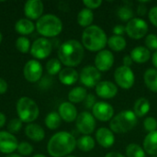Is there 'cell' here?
<instances>
[{
  "label": "cell",
  "mask_w": 157,
  "mask_h": 157,
  "mask_svg": "<svg viewBox=\"0 0 157 157\" xmlns=\"http://www.w3.org/2000/svg\"><path fill=\"white\" fill-rule=\"evenodd\" d=\"M76 147V140L73 134L67 132H59L52 136L47 144V150L51 156H68Z\"/></svg>",
  "instance_id": "obj_1"
},
{
  "label": "cell",
  "mask_w": 157,
  "mask_h": 157,
  "mask_svg": "<svg viewBox=\"0 0 157 157\" xmlns=\"http://www.w3.org/2000/svg\"><path fill=\"white\" fill-rule=\"evenodd\" d=\"M85 56L84 46L76 40H68L61 44L58 50L60 62L67 67L74 68L81 63Z\"/></svg>",
  "instance_id": "obj_2"
},
{
  "label": "cell",
  "mask_w": 157,
  "mask_h": 157,
  "mask_svg": "<svg viewBox=\"0 0 157 157\" xmlns=\"http://www.w3.org/2000/svg\"><path fill=\"white\" fill-rule=\"evenodd\" d=\"M108 44L106 32L97 25L86 28L82 33V45L90 52H100Z\"/></svg>",
  "instance_id": "obj_3"
},
{
  "label": "cell",
  "mask_w": 157,
  "mask_h": 157,
  "mask_svg": "<svg viewBox=\"0 0 157 157\" xmlns=\"http://www.w3.org/2000/svg\"><path fill=\"white\" fill-rule=\"evenodd\" d=\"M36 29L43 37H56L63 30V22L57 16L46 14L38 19Z\"/></svg>",
  "instance_id": "obj_4"
},
{
  "label": "cell",
  "mask_w": 157,
  "mask_h": 157,
  "mask_svg": "<svg viewBox=\"0 0 157 157\" xmlns=\"http://www.w3.org/2000/svg\"><path fill=\"white\" fill-rule=\"evenodd\" d=\"M137 121V117L132 110H123L112 118L109 129L113 133H126L136 126Z\"/></svg>",
  "instance_id": "obj_5"
},
{
  "label": "cell",
  "mask_w": 157,
  "mask_h": 157,
  "mask_svg": "<svg viewBox=\"0 0 157 157\" xmlns=\"http://www.w3.org/2000/svg\"><path fill=\"white\" fill-rule=\"evenodd\" d=\"M17 112L18 119L22 122L32 123L38 119L40 109L37 103L33 99L28 97H23L17 100Z\"/></svg>",
  "instance_id": "obj_6"
},
{
  "label": "cell",
  "mask_w": 157,
  "mask_h": 157,
  "mask_svg": "<svg viewBox=\"0 0 157 157\" xmlns=\"http://www.w3.org/2000/svg\"><path fill=\"white\" fill-rule=\"evenodd\" d=\"M127 35L132 40H141L148 32L147 22L141 17H133L125 26Z\"/></svg>",
  "instance_id": "obj_7"
},
{
  "label": "cell",
  "mask_w": 157,
  "mask_h": 157,
  "mask_svg": "<svg viewBox=\"0 0 157 157\" xmlns=\"http://www.w3.org/2000/svg\"><path fill=\"white\" fill-rule=\"evenodd\" d=\"M114 79L117 85L125 90L132 88L135 82V76L133 71L126 66H119L114 72Z\"/></svg>",
  "instance_id": "obj_8"
},
{
  "label": "cell",
  "mask_w": 157,
  "mask_h": 157,
  "mask_svg": "<svg viewBox=\"0 0 157 157\" xmlns=\"http://www.w3.org/2000/svg\"><path fill=\"white\" fill-rule=\"evenodd\" d=\"M52 51V42L44 38H39L31 44L30 47V53L35 59L42 60L47 58Z\"/></svg>",
  "instance_id": "obj_9"
},
{
  "label": "cell",
  "mask_w": 157,
  "mask_h": 157,
  "mask_svg": "<svg viewBox=\"0 0 157 157\" xmlns=\"http://www.w3.org/2000/svg\"><path fill=\"white\" fill-rule=\"evenodd\" d=\"M79 79L82 85L86 87L92 88L96 87L97 85L100 82L101 74L95 66L87 65L81 70Z\"/></svg>",
  "instance_id": "obj_10"
},
{
  "label": "cell",
  "mask_w": 157,
  "mask_h": 157,
  "mask_svg": "<svg viewBox=\"0 0 157 157\" xmlns=\"http://www.w3.org/2000/svg\"><path fill=\"white\" fill-rule=\"evenodd\" d=\"M76 128L84 135H90L96 129V119L88 111L81 112L76 118Z\"/></svg>",
  "instance_id": "obj_11"
},
{
  "label": "cell",
  "mask_w": 157,
  "mask_h": 157,
  "mask_svg": "<svg viewBox=\"0 0 157 157\" xmlns=\"http://www.w3.org/2000/svg\"><path fill=\"white\" fill-rule=\"evenodd\" d=\"M92 115L99 121H109L114 117V108L109 103L98 101L92 109Z\"/></svg>",
  "instance_id": "obj_12"
},
{
  "label": "cell",
  "mask_w": 157,
  "mask_h": 157,
  "mask_svg": "<svg viewBox=\"0 0 157 157\" xmlns=\"http://www.w3.org/2000/svg\"><path fill=\"white\" fill-rule=\"evenodd\" d=\"M24 76L30 83L38 82L42 76V66L37 60H29L24 66Z\"/></svg>",
  "instance_id": "obj_13"
},
{
  "label": "cell",
  "mask_w": 157,
  "mask_h": 157,
  "mask_svg": "<svg viewBox=\"0 0 157 157\" xmlns=\"http://www.w3.org/2000/svg\"><path fill=\"white\" fill-rule=\"evenodd\" d=\"M114 63V55L109 50L98 52L95 57V67L99 72H107L111 69Z\"/></svg>",
  "instance_id": "obj_14"
},
{
  "label": "cell",
  "mask_w": 157,
  "mask_h": 157,
  "mask_svg": "<svg viewBox=\"0 0 157 157\" xmlns=\"http://www.w3.org/2000/svg\"><path fill=\"white\" fill-rule=\"evenodd\" d=\"M18 143L14 134L1 131L0 132V152L3 154L10 155L17 149Z\"/></svg>",
  "instance_id": "obj_15"
},
{
  "label": "cell",
  "mask_w": 157,
  "mask_h": 157,
  "mask_svg": "<svg viewBox=\"0 0 157 157\" xmlns=\"http://www.w3.org/2000/svg\"><path fill=\"white\" fill-rule=\"evenodd\" d=\"M97 96L104 99H110L118 94V86L110 81H100L95 87Z\"/></svg>",
  "instance_id": "obj_16"
},
{
  "label": "cell",
  "mask_w": 157,
  "mask_h": 157,
  "mask_svg": "<svg viewBox=\"0 0 157 157\" xmlns=\"http://www.w3.org/2000/svg\"><path fill=\"white\" fill-rule=\"evenodd\" d=\"M44 10L43 3L40 0H29L25 3L24 13L28 19H39L42 17Z\"/></svg>",
  "instance_id": "obj_17"
},
{
  "label": "cell",
  "mask_w": 157,
  "mask_h": 157,
  "mask_svg": "<svg viewBox=\"0 0 157 157\" xmlns=\"http://www.w3.org/2000/svg\"><path fill=\"white\" fill-rule=\"evenodd\" d=\"M96 140L103 148H109L115 143V136L110 129L101 127L96 132Z\"/></svg>",
  "instance_id": "obj_18"
},
{
  "label": "cell",
  "mask_w": 157,
  "mask_h": 157,
  "mask_svg": "<svg viewBox=\"0 0 157 157\" xmlns=\"http://www.w3.org/2000/svg\"><path fill=\"white\" fill-rule=\"evenodd\" d=\"M58 113L62 120L66 122H73L76 121L77 109L75 105L71 102H63L58 109Z\"/></svg>",
  "instance_id": "obj_19"
},
{
  "label": "cell",
  "mask_w": 157,
  "mask_h": 157,
  "mask_svg": "<svg viewBox=\"0 0 157 157\" xmlns=\"http://www.w3.org/2000/svg\"><path fill=\"white\" fill-rule=\"evenodd\" d=\"M79 74L72 67H65L59 73V80L65 86H72L77 82Z\"/></svg>",
  "instance_id": "obj_20"
},
{
  "label": "cell",
  "mask_w": 157,
  "mask_h": 157,
  "mask_svg": "<svg viewBox=\"0 0 157 157\" xmlns=\"http://www.w3.org/2000/svg\"><path fill=\"white\" fill-rule=\"evenodd\" d=\"M25 134L26 136L34 141V142H40L45 137V132L41 126L35 123H29L25 128Z\"/></svg>",
  "instance_id": "obj_21"
},
{
  "label": "cell",
  "mask_w": 157,
  "mask_h": 157,
  "mask_svg": "<svg viewBox=\"0 0 157 157\" xmlns=\"http://www.w3.org/2000/svg\"><path fill=\"white\" fill-rule=\"evenodd\" d=\"M130 56L137 63H144L151 58V52L144 46H137L131 51Z\"/></svg>",
  "instance_id": "obj_22"
},
{
  "label": "cell",
  "mask_w": 157,
  "mask_h": 157,
  "mask_svg": "<svg viewBox=\"0 0 157 157\" xmlns=\"http://www.w3.org/2000/svg\"><path fill=\"white\" fill-rule=\"evenodd\" d=\"M144 149L146 154L157 156V131L149 132L144 140Z\"/></svg>",
  "instance_id": "obj_23"
},
{
  "label": "cell",
  "mask_w": 157,
  "mask_h": 157,
  "mask_svg": "<svg viewBox=\"0 0 157 157\" xmlns=\"http://www.w3.org/2000/svg\"><path fill=\"white\" fill-rule=\"evenodd\" d=\"M150 108H151V105H150L149 100L145 98H141L135 101L132 111L134 112L137 118H142V117H144L149 112Z\"/></svg>",
  "instance_id": "obj_24"
},
{
  "label": "cell",
  "mask_w": 157,
  "mask_h": 157,
  "mask_svg": "<svg viewBox=\"0 0 157 157\" xmlns=\"http://www.w3.org/2000/svg\"><path fill=\"white\" fill-rule=\"evenodd\" d=\"M15 29L17 33L21 35H28L34 31L35 25L31 20L28 18H21L16 22Z\"/></svg>",
  "instance_id": "obj_25"
},
{
  "label": "cell",
  "mask_w": 157,
  "mask_h": 157,
  "mask_svg": "<svg viewBox=\"0 0 157 157\" xmlns=\"http://www.w3.org/2000/svg\"><path fill=\"white\" fill-rule=\"evenodd\" d=\"M144 80L146 86L152 91L157 93V70L155 68H149L144 75Z\"/></svg>",
  "instance_id": "obj_26"
},
{
  "label": "cell",
  "mask_w": 157,
  "mask_h": 157,
  "mask_svg": "<svg viewBox=\"0 0 157 157\" xmlns=\"http://www.w3.org/2000/svg\"><path fill=\"white\" fill-rule=\"evenodd\" d=\"M93 20H94L93 11L88 8H83L77 15V23L83 28H87L91 26Z\"/></svg>",
  "instance_id": "obj_27"
},
{
  "label": "cell",
  "mask_w": 157,
  "mask_h": 157,
  "mask_svg": "<svg viewBox=\"0 0 157 157\" xmlns=\"http://www.w3.org/2000/svg\"><path fill=\"white\" fill-rule=\"evenodd\" d=\"M87 96V91L82 86H76L73 88L68 94V99L71 103H81Z\"/></svg>",
  "instance_id": "obj_28"
},
{
  "label": "cell",
  "mask_w": 157,
  "mask_h": 157,
  "mask_svg": "<svg viewBox=\"0 0 157 157\" xmlns=\"http://www.w3.org/2000/svg\"><path fill=\"white\" fill-rule=\"evenodd\" d=\"M108 45L110 48V50H112L113 52H119L121 51H123L126 48L127 42H126V40L122 36L112 35L111 37L108 39Z\"/></svg>",
  "instance_id": "obj_29"
},
{
  "label": "cell",
  "mask_w": 157,
  "mask_h": 157,
  "mask_svg": "<svg viewBox=\"0 0 157 157\" xmlns=\"http://www.w3.org/2000/svg\"><path fill=\"white\" fill-rule=\"evenodd\" d=\"M95 140L90 135H84L76 141V146L83 152H89L95 148Z\"/></svg>",
  "instance_id": "obj_30"
},
{
  "label": "cell",
  "mask_w": 157,
  "mask_h": 157,
  "mask_svg": "<svg viewBox=\"0 0 157 157\" xmlns=\"http://www.w3.org/2000/svg\"><path fill=\"white\" fill-rule=\"evenodd\" d=\"M132 5H128L127 2H125V5L120 6L117 10V15L120 19L122 21H130L133 18L134 13L132 8L131 7Z\"/></svg>",
  "instance_id": "obj_31"
},
{
  "label": "cell",
  "mask_w": 157,
  "mask_h": 157,
  "mask_svg": "<svg viewBox=\"0 0 157 157\" xmlns=\"http://www.w3.org/2000/svg\"><path fill=\"white\" fill-rule=\"evenodd\" d=\"M62 119L57 112H51L45 118V125L50 130H56L61 125Z\"/></svg>",
  "instance_id": "obj_32"
},
{
  "label": "cell",
  "mask_w": 157,
  "mask_h": 157,
  "mask_svg": "<svg viewBox=\"0 0 157 157\" xmlns=\"http://www.w3.org/2000/svg\"><path fill=\"white\" fill-rule=\"evenodd\" d=\"M126 157H146L144 149L137 144H130L126 147Z\"/></svg>",
  "instance_id": "obj_33"
},
{
  "label": "cell",
  "mask_w": 157,
  "mask_h": 157,
  "mask_svg": "<svg viewBox=\"0 0 157 157\" xmlns=\"http://www.w3.org/2000/svg\"><path fill=\"white\" fill-rule=\"evenodd\" d=\"M46 70L51 75H55L57 74L59 75V73L62 71V63L56 58L50 59L46 63Z\"/></svg>",
  "instance_id": "obj_34"
},
{
  "label": "cell",
  "mask_w": 157,
  "mask_h": 157,
  "mask_svg": "<svg viewBox=\"0 0 157 157\" xmlns=\"http://www.w3.org/2000/svg\"><path fill=\"white\" fill-rule=\"evenodd\" d=\"M30 41L26 37H18L16 40V48L22 53H27L30 51Z\"/></svg>",
  "instance_id": "obj_35"
},
{
  "label": "cell",
  "mask_w": 157,
  "mask_h": 157,
  "mask_svg": "<svg viewBox=\"0 0 157 157\" xmlns=\"http://www.w3.org/2000/svg\"><path fill=\"white\" fill-rule=\"evenodd\" d=\"M145 45L149 51H157V35L151 33L145 37Z\"/></svg>",
  "instance_id": "obj_36"
},
{
  "label": "cell",
  "mask_w": 157,
  "mask_h": 157,
  "mask_svg": "<svg viewBox=\"0 0 157 157\" xmlns=\"http://www.w3.org/2000/svg\"><path fill=\"white\" fill-rule=\"evenodd\" d=\"M144 127L146 132H153L157 131V121L155 117H147L144 121Z\"/></svg>",
  "instance_id": "obj_37"
},
{
  "label": "cell",
  "mask_w": 157,
  "mask_h": 157,
  "mask_svg": "<svg viewBox=\"0 0 157 157\" xmlns=\"http://www.w3.org/2000/svg\"><path fill=\"white\" fill-rule=\"evenodd\" d=\"M22 128V121L19 119H13L7 124V130L10 133H17Z\"/></svg>",
  "instance_id": "obj_38"
},
{
  "label": "cell",
  "mask_w": 157,
  "mask_h": 157,
  "mask_svg": "<svg viewBox=\"0 0 157 157\" xmlns=\"http://www.w3.org/2000/svg\"><path fill=\"white\" fill-rule=\"evenodd\" d=\"M17 150L18 151V154L21 155H29L33 152V147L30 144L24 142L18 144Z\"/></svg>",
  "instance_id": "obj_39"
},
{
  "label": "cell",
  "mask_w": 157,
  "mask_h": 157,
  "mask_svg": "<svg viewBox=\"0 0 157 157\" xmlns=\"http://www.w3.org/2000/svg\"><path fill=\"white\" fill-rule=\"evenodd\" d=\"M83 4L86 6V8L92 10V9H97L102 5L101 0H84Z\"/></svg>",
  "instance_id": "obj_40"
},
{
  "label": "cell",
  "mask_w": 157,
  "mask_h": 157,
  "mask_svg": "<svg viewBox=\"0 0 157 157\" xmlns=\"http://www.w3.org/2000/svg\"><path fill=\"white\" fill-rule=\"evenodd\" d=\"M97 103V99L96 97L93 94H87L86 99L84 100V105L86 109H93V107L95 106V104Z\"/></svg>",
  "instance_id": "obj_41"
},
{
  "label": "cell",
  "mask_w": 157,
  "mask_h": 157,
  "mask_svg": "<svg viewBox=\"0 0 157 157\" xmlns=\"http://www.w3.org/2000/svg\"><path fill=\"white\" fill-rule=\"evenodd\" d=\"M148 17H149V20L150 22L157 28V6H153L150 11H149V14H148Z\"/></svg>",
  "instance_id": "obj_42"
},
{
  "label": "cell",
  "mask_w": 157,
  "mask_h": 157,
  "mask_svg": "<svg viewBox=\"0 0 157 157\" xmlns=\"http://www.w3.org/2000/svg\"><path fill=\"white\" fill-rule=\"evenodd\" d=\"M112 32L115 36H122L126 32V29L123 25H116L113 28Z\"/></svg>",
  "instance_id": "obj_43"
},
{
  "label": "cell",
  "mask_w": 157,
  "mask_h": 157,
  "mask_svg": "<svg viewBox=\"0 0 157 157\" xmlns=\"http://www.w3.org/2000/svg\"><path fill=\"white\" fill-rule=\"evenodd\" d=\"M141 4L138 6V7H137V14L139 15V16H145L146 14H147V6L144 5V3L145 2H140Z\"/></svg>",
  "instance_id": "obj_44"
},
{
  "label": "cell",
  "mask_w": 157,
  "mask_h": 157,
  "mask_svg": "<svg viewBox=\"0 0 157 157\" xmlns=\"http://www.w3.org/2000/svg\"><path fill=\"white\" fill-rule=\"evenodd\" d=\"M132 63H133V61H132V57L130 55H125L123 57V66L131 68Z\"/></svg>",
  "instance_id": "obj_45"
},
{
  "label": "cell",
  "mask_w": 157,
  "mask_h": 157,
  "mask_svg": "<svg viewBox=\"0 0 157 157\" xmlns=\"http://www.w3.org/2000/svg\"><path fill=\"white\" fill-rule=\"evenodd\" d=\"M7 83L3 78H0V94H4L7 91Z\"/></svg>",
  "instance_id": "obj_46"
},
{
  "label": "cell",
  "mask_w": 157,
  "mask_h": 157,
  "mask_svg": "<svg viewBox=\"0 0 157 157\" xmlns=\"http://www.w3.org/2000/svg\"><path fill=\"white\" fill-rule=\"evenodd\" d=\"M105 157H126L124 156L123 155H121V153H118V152H109L108 153Z\"/></svg>",
  "instance_id": "obj_47"
},
{
  "label": "cell",
  "mask_w": 157,
  "mask_h": 157,
  "mask_svg": "<svg viewBox=\"0 0 157 157\" xmlns=\"http://www.w3.org/2000/svg\"><path fill=\"white\" fill-rule=\"evenodd\" d=\"M5 124H6V116L2 112H0V128H2Z\"/></svg>",
  "instance_id": "obj_48"
},
{
  "label": "cell",
  "mask_w": 157,
  "mask_h": 157,
  "mask_svg": "<svg viewBox=\"0 0 157 157\" xmlns=\"http://www.w3.org/2000/svg\"><path fill=\"white\" fill-rule=\"evenodd\" d=\"M152 62H153L154 66L155 67V69L157 70V51L154 52V54L152 56Z\"/></svg>",
  "instance_id": "obj_49"
},
{
  "label": "cell",
  "mask_w": 157,
  "mask_h": 157,
  "mask_svg": "<svg viewBox=\"0 0 157 157\" xmlns=\"http://www.w3.org/2000/svg\"><path fill=\"white\" fill-rule=\"evenodd\" d=\"M6 157H22L20 155H17V154H10V155H7Z\"/></svg>",
  "instance_id": "obj_50"
},
{
  "label": "cell",
  "mask_w": 157,
  "mask_h": 157,
  "mask_svg": "<svg viewBox=\"0 0 157 157\" xmlns=\"http://www.w3.org/2000/svg\"><path fill=\"white\" fill-rule=\"evenodd\" d=\"M32 157H46L45 155H34V156H32Z\"/></svg>",
  "instance_id": "obj_51"
},
{
  "label": "cell",
  "mask_w": 157,
  "mask_h": 157,
  "mask_svg": "<svg viewBox=\"0 0 157 157\" xmlns=\"http://www.w3.org/2000/svg\"><path fill=\"white\" fill-rule=\"evenodd\" d=\"M2 40H3V36H2V33L0 32V43H1V41H2Z\"/></svg>",
  "instance_id": "obj_52"
},
{
  "label": "cell",
  "mask_w": 157,
  "mask_h": 157,
  "mask_svg": "<svg viewBox=\"0 0 157 157\" xmlns=\"http://www.w3.org/2000/svg\"><path fill=\"white\" fill-rule=\"evenodd\" d=\"M65 157H75V156H71V155H68V156H65Z\"/></svg>",
  "instance_id": "obj_53"
},
{
  "label": "cell",
  "mask_w": 157,
  "mask_h": 157,
  "mask_svg": "<svg viewBox=\"0 0 157 157\" xmlns=\"http://www.w3.org/2000/svg\"><path fill=\"white\" fill-rule=\"evenodd\" d=\"M152 157H157V156H152Z\"/></svg>",
  "instance_id": "obj_54"
}]
</instances>
